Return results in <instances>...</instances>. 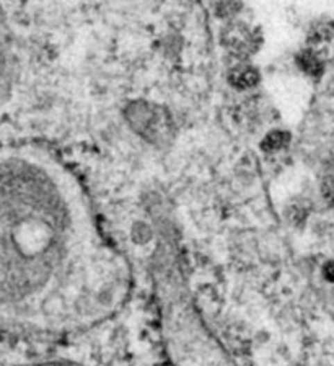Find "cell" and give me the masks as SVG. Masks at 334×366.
<instances>
[{"label": "cell", "mask_w": 334, "mask_h": 366, "mask_svg": "<svg viewBox=\"0 0 334 366\" xmlns=\"http://www.w3.org/2000/svg\"><path fill=\"white\" fill-rule=\"evenodd\" d=\"M131 275L49 154L0 148V322L75 331L122 306Z\"/></svg>", "instance_id": "cell-1"}, {"label": "cell", "mask_w": 334, "mask_h": 366, "mask_svg": "<svg viewBox=\"0 0 334 366\" xmlns=\"http://www.w3.org/2000/svg\"><path fill=\"white\" fill-rule=\"evenodd\" d=\"M163 304L165 344L173 366H235L180 289L168 288Z\"/></svg>", "instance_id": "cell-2"}, {"label": "cell", "mask_w": 334, "mask_h": 366, "mask_svg": "<svg viewBox=\"0 0 334 366\" xmlns=\"http://www.w3.org/2000/svg\"><path fill=\"white\" fill-rule=\"evenodd\" d=\"M230 82L233 87L244 90V88L255 87L260 82V72L251 65H238L230 74Z\"/></svg>", "instance_id": "cell-3"}, {"label": "cell", "mask_w": 334, "mask_h": 366, "mask_svg": "<svg viewBox=\"0 0 334 366\" xmlns=\"http://www.w3.org/2000/svg\"><path fill=\"white\" fill-rule=\"evenodd\" d=\"M297 64L299 67L303 70L305 74H308L310 77H322L324 72V63L323 59L319 58V54L315 53L313 49H307L302 51L297 58Z\"/></svg>", "instance_id": "cell-4"}, {"label": "cell", "mask_w": 334, "mask_h": 366, "mask_svg": "<svg viewBox=\"0 0 334 366\" xmlns=\"http://www.w3.org/2000/svg\"><path fill=\"white\" fill-rule=\"evenodd\" d=\"M334 36V22L329 18H319L315 23H312L308 31V40L312 45H322L326 43Z\"/></svg>", "instance_id": "cell-5"}, {"label": "cell", "mask_w": 334, "mask_h": 366, "mask_svg": "<svg viewBox=\"0 0 334 366\" xmlns=\"http://www.w3.org/2000/svg\"><path fill=\"white\" fill-rule=\"evenodd\" d=\"M284 134L282 133H274V134H271L269 138H267L266 141V144H269V148L272 149H276V148H279L281 144H284Z\"/></svg>", "instance_id": "cell-6"}, {"label": "cell", "mask_w": 334, "mask_h": 366, "mask_svg": "<svg viewBox=\"0 0 334 366\" xmlns=\"http://www.w3.org/2000/svg\"><path fill=\"white\" fill-rule=\"evenodd\" d=\"M326 275H328V278L334 280V262H331V264L326 266Z\"/></svg>", "instance_id": "cell-7"}, {"label": "cell", "mask_w": 334, "mask_h": 366, "mask_svg": "<svg viewBox=\"0 0 334 366\" xmlns=\"http://www.w3.org/2000/svg\"><path fill=\"white\" fill-rule=\"evenodd\" d=\"M0 77H2V54H0Z\"/></svg>", "instance_id": "cell-8"}]
</instances>
